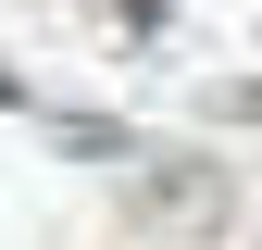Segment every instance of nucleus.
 I'll return each mask as SVG.
<instances>
[{
    "mask_svg": "<svg viewBox=\"0 0 262 250\" xmlns=\"http://www.w3.org/2000/svg\"><path fill=\"white\" fill-rule=\"evenodd\" d=\"M212 113H237V125H262V75H237V88H225Z\"/></svg>",
    "mask_w": 262,
    "mask_h": 250,
    "instance_id": "1",
    "label": "nucleus"
}]
</instances>
